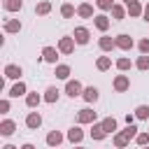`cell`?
<instances>
[{
	"instance_id": "6da1fadb",
	"label": "cell",
	"mask_w": 149,
	"mask_h": 149,
	"mask_svg": "<svg viewBox=\"0 0 149 149\" xmlns=\"http://www.w3.org/2000/svg\"><path fill=\"white\" fill-rule=\"evenodd\" d=\"M135 135H137V126H135V123H128V128H126V130H121V133H116V135H114V147L126 149V147H128V142H130Z\"/></svg>"
},
{
	"instance_id": "7a4b0ae2",
	"label": "cell",
	"mask_w": 149,
	"mask_h": 149,
	"mask_svg": "<svg viewBox=\"0 0 149 149\" xmlns=\"http://www.w3.org/2000/svg\"><path fill=\"white\" fill-rule=\"evenodd\" d=\"M114 42H116V49H123V51H130V49H133V44H135V42H133V37H130V35H123V33H121V35H116V37H114Z\"/></svg>"
},
{
	"instance_id": "3957f363",
	"label": "cell",
	"mask_w": 149,
	"mask_h": 149,
	"mask_svg": "<svg viewBox=\"0 0 149 149\" xmlns=\"http://www.w3.org/2000/svg\"><path fill=\"white\" fill-rule=\"evenodd\" d=\"M74 44H77V42H74V37H61V40H58V51L68 56V54H72V51H74Z\"/></svg>"
},
{
	"instance_id": "277c9868",
	"label": "cell",
	"mask_w": 149,
	"mask_h": 149,
	"mask_svg": "<svg viewBox=\"0 0 149 149\" xmlns=\"http://www.w3.org/2000/svg\"><path fill=\"white\" fill-rule=\"evenodd\" d=\"M65 93H68L70 98H77V95L84 93V88H81V84H79L77 79H68V84H65Z\"/></svg>"
},
{
	"instance_id": "5b68a950",
	"label": "cell",
	"mask_w": 149,
	"mask_h": 149,
	"mask_svg": "<svg viewBox=\"0 0 149 149\" xmlns=\"http://www.w3.org/2000/svg\"><path fill=\"white\" fill-rule=\"evenodd\" d=\"M74 42L77 44H88V40H91V33H88V28H84V26H79V28H74Z\"/></svg>"
},
{
	"instance_id": "8992f818",
	"label": "cell",
	"mask_w": 149,
	"mask_h": 149,
	"mask_svg": "<svg viewBox=\"0 0 149 149\" xmlns=\"http://www.w3.org/2000/svg\"><path fill=\"white\" fill-rule=\"evenodd\" d=\"M77 121L79 123H95V112L88 109V107H84V109L77 112Z\"/></svg>"
},
{
	"instance_id": "52a82bcc",
	"label": "cell",
	"mask_w": 149,
	"mask_h": 149,
	"mask_svg": "<svg viewBox=\"0 0 149 149\" xmlns=\"http://www.w3.org/2000/svg\"><path fill=\"white\" fill-rule=\"evenodd\" d=\"M128 88H130V79H128L126 74L114 77V91H116V93H123V91H128Z\"/></svg>"
},
{
	"instance_id": "ba28073f",
	"label": "cell",
	"mask_w": 149,
	"mask_h": 149,
	"mask_svg": "<svg viewBox=\"0 0 149 149\" xmlns=\"http://www.w3.org/2000/svg\"><path fill=\"white\" fill-rule=\"evenodd\" d=\"M26 126H28L30 130L40 128V126H42V116H40V112H30V114L26 116Z\"/></svg>"
},
{
	"instance_id": "9c48e42d",
	"label": "cell",
	"mask_w": 149,
	"mask_h": 149,
	"mask_svg": "<svg viewBox=\"0 0 149 149\" xmlns=\"http://www.w3.org/2000/svg\"><path fill=\"white\" fill-rule=\"evenodd\" d=\"M68 140H70L72 144H79V142L84 140V130H81L79 126H72V128L68 130Z\"/></svg>"
},
{
	"instance_id": "30bf717a",
	"label": "cell",
	"mask_w": 149,
	"mask_h": 149,
	"mask_svg": "<svg viewBox=\"0 0 149 149\" xmlns=\"http://www.w3.org/2000/svg\"><path fill=\"white\" fill-rule=\"evenodd\" d=\"M21 74H23V70L19 68V65H5V77L7 79H21Z\"/></svg>"
},
{
	"instance_id": "8fae6325",
	"label": "cell",
	"mask_w": 149,
	"mask_h": 149,
	"mask_svg": "<svg viewBox=\"0 0 149 149\" xmlns=\"http://www.w3.org/2000/svg\"><path fill=\"white\" fill-rule=\"evenodd\" d=\"M16 130V123L12 121V119H5L2 123H0V135H5V137H9L12 133Z\"/></svg>"
},
{
	"instance_id": "7c38bea8",
	"label": "cell",
	"mask_w": 149,
	"mask_h": 149,
	"mask_svg": "<svg viewBox=\"0 0 149 149\" xmlns=\"http://www.w3.org/2000/svg\"><path fill=\"white\" fill-rule=\"evenodd\" d=\"M98 47H100L102 51H112V49L116 47V42H114V40L109 37V35H102V37L98 40Z\"/></svg>"
},
{
	"instance_id": "4fadbf2b",
	"label": "cell",
	"mask_w": 149,
	"mask_h": 149,
	"mask_svg": "<svg viewBox=\"0 0 149 149\" xmlns=\"http://www.w3.org/2000/svg\"><path fill=\"white\" fill-rule=\"evenodd\" d=\"M93 23H95V28H98V30H102V33L109 28V19H107L105 14H98V16H93Z\"/></svg>"
},
{
	"instance_id": "5bb4252c",
	"label": "cell",
	"mask_w": 149,
	"mask_h": 149,
	"mask_svg": "<svg viewBox=\"0 0 149 149\" xmlns=\"http://www.w3.org/2000/svg\"><path fill=\"white\" fill-rule=\"evenodd\" d=\"M42 58H44L47 63H56V58H58V51H56L54 47H44V49H42Z\"/></svg>"
},
{
	"instance_id": "9a60e30c",
	"label": "cell",
	"mask_w": 149,
	"mask_h": 149,
	"mask_svg": "<svg viewBox=\"0 0 149 149\" xmlns=\"http://www.w3.org/2000/svg\"><path fill=\"white\" fill-rule=\"evenodd\" d=\"M23 93H28V88H26V84L19 79V81L9 88V95H12V98H19V95H23Z\"/></svg>"
},
{
	"instance_id": "2e32d148",
	"label": "cell",
	"mask_w": 149,
	"mask_h": 149,
	"mask_svg": "<svg viewBox=\"0 0 149 149\" xmlns=\"http://www.w3.org/2000/svg\"><path fill=\"white\" fill-rule=\"evenodd\" d=\"M81 98H84L86 102H95V100H98V88H95V86H86L84 93H81Z\"/></svg>"
},
{
	"instance_id": "e0dca14e",
	"label": "cell",
	"mask_w": 149,
	"mask_h": 149,
	"mask_svg": "<svg viewBox=\"0 0 149 149\" xmlns=\"http://www.w3.org/2000/svg\"><path fill=\"white\" fill-rule=\"evenodd\" d=\"M58 93H61V91H58L56 86H49V88L44 91V102H49V105H54V102L58 100Z\"/></svg>"
},
{
	"instance_id": "ac0fdd59",
	"label": "cell",
	"mask_w": 149,
	"mask_h": 149,
	"mask_svg": "<svg viewBox=\"0 0 149 149\" xmlns=\"http://www.w3.org/2000/svg\"><path fill=\"white\" fill-rule=\"evenodd\" d=\"M63 142V133H58V130H51L49 135H47V144L49 147H58Z\"/></svg>"
},
{
	"instance_id": "d6986e66",
	"label": "cell",
	"mask_w": 149,
	"mask_h": 149,
	"mask_svg": "<svg viewBox=\"0 0 149 149\" xmlns=\"http://www.w3.org/2000/svg\"><path fill=\"white\" fill-rule=\"evenodd\" d=\"M77 14H79L81 19H91V16H93V7H91L88 2H81V5L77 7Z\"/></svg>"
},
{
	"instance_id": "ffe728a7",
	"label": "cell",
	"mask_w": 149,
	"mask_h": 149,
	"mask_svg": "<svg viewBox=\"0 0 149 149\" xmlns=\"http://www.w3.org/2000/svg\"><path fill=\"white\" fill-rule=\"evenodd\" d=\"M21 30V21L19 19H7L5 21V33H19Z\"/></svg>"
},
{
	"instance_id": "44dd1931",
	"label": "cell",
	"mask_w": 149,
	"mask_h": 149,
	"mask_svg": "<svg viewBox=\"0 0 149 149\" xmlns=\"http://www.w3.org/2000/svg\"><path fill=\"white\" fill-rule=\"evenodd\" d=\"M42 100H44V95H40L37 91H35V93H28V95H26V105H28V107H37V105H40Z\"/></svg>"
},
{
	"instance_id": "7402d4cb",
	"label": "cell",
	"mask_w": 149,
	"mask_h": 149,
	"mask_svg": "<svg viewBox=\"0 0 149 149\" xmlns=\"http://www.w3.org/2000/svg\"><path fill=\"white\" fill-rule=\"evenodd\" d=\"M2 7L7 12H19L23 7V0H2Z\"/></svg>"
},
{
	"instance_id": "603a6c76",
	"label": "cell",
	"mask_w": 149,
	"mask_h": 149,
	"mask_svg": "<svg viewBox=\"0 0 149 149\" xmlns=\"http://www.w3.org/2000/svg\"><path fill=\"white\" fill-rule=\"evenodd\" d=\"M49 12H51V2H49V0H42V2L35 5V14L44 16V14H49Z\"/></svg>"
},
{
	"instance_id": "cb8c5ba5",
	"label": "cell",
	"mask_w": 149,
	"mask_h": 149,
	"mask_svg": "<svg viewBox=\"0 0 149 149\" xmlns=\"http://www.w3.org/2000/svg\"><path fill=\"white\" fill-rule=\"evenodd\" d=\"M95 68H98L100 72H105V70H109V68H112V58H109V56H100V58L95 61Z\"/></svg>"
},
{
	"instance_id": "d4e9b609",
	"label": "cell",
	"mask_w": 149,
	"mask_h": 149,
	"mask_svg": "<svg viewBox=\"0 0 149 149\" xmlns=\"http://www.w3.org/2000/svg\"><path fill=\"white\" fill-rule=\"evenodd\" d=\"M142 12H144V7L140 5V0H135V2L128 5V14L130 16H142Z\"/></svg>"
},
{
	"instance_id": "484cf974",
	"label": "cell",
	"mask_w": 149,
	"mask_h": 149,
	"mask_svg": "<svg viewBox=\"0 0 149 149\" xmlns=\"http://www.w3.org/2000/svg\"><path fill=\"white\" fill-rule=\"evenodd\" d=\"M100 123H102L105 133H114V130H116V119H114V116H107V119H102Z\"/></svg>"
},
{
	"instance_id": "4316f807",
	"label": "cell",
	"mask_w": 149,
	"mask_h": 149,
	"mask_svg": "<svg viewBox=\"0 0 149 149\" xmlns=\"http://www.w3.org/2000/svg\"><path fill=\"white\" fill-rule=\"evenodd\" d=\"M107 133H105V128H102V123H93V128H91V137L93 140H102Z\"/></svg>"
},
{
	"instance_id": "83f0119b",
	"label": "cell",
	"mask_w": 149,
	"mask_h": 149,
	"mask_svg": "<svg viewBox=\"0 0 149 149\" xmlns=\"http://www.w3.org/2000/svg\"><path fill=\"white\" fill-rule=\"evenodd\" d=\"M135 68H137V70H149V54H142V56L135 61Z\"/></svg>"
},
{
	"instance_id": "f1b7e54d",
	"label": "cell",
	"mask_w": 149,
	"mask_h": 149,
	"mask_svg": "<svg viewBox=\"0 0 149 149\" xmlns=\"http://www.w3.org/2000/svg\"><path fill=\"white\" fill-rule=\"evenodd\" d=\"M74 12H77V9H74L70 2H65V5L61 7V14H63V19H72V16H74Z\"/></svg>"
},
{
	"instance_id": "f546056e",
	"label": "cell",
	"mask_w": 149,
	"mask_h": 149,
	"mask_svg": "<svg viewBox=\"0 0 149 149\" xmlns=\"http://www.w3.org/2000/svg\"><path fill=\"white\" fill-rule=\"evenodd\" d=\"M56 77L58 79H68L70 77V65H56Z\"/></svg>"
},
{
	"instance_id": "4dcf8cb0",
	"label": "cell",
	"mask_w": 149,
	"mask_h": 149,
	"mask_svg": "<svg viewBox=\"0 0 149 149\" xmlns=\"http://www.w3.org/2000/svg\"><path fill=\"white\" fill-rule=\"evenodd\" d=\"M112 16H114L116 21H121V19L126 16V9H123L121 5H114V7H112Z\"/></svg>"
},
{
	"instance_id": "1f68e13d",
	"label": "cell",
	"mask_w": 149,
	"mask_h": 149,
	"mask_svg": "<svg viewBox=\"0 0 149 149\" xmlns=\"http://www.w3.org/2000/svg\"><path fill=\"white\" fill-rule=\"evenodd\" d=\"M135 142H137L140 147H147V144H149V133H137V135H135Z\"/></svg>"
},
{
	"instance_id": "d6a6232c",
	"label": "cell",
	"mask_w": 149,
	"mask_h": 149,
	"mask_svg": "<svg viewBox=\"0 0 149 149\" xmlns=\"http://www.w3.org/2000/svg\"><path fill=\"white\" fill-rule=\"evenodd\" d=\"M135 116H137V119H149V107H147V105H140V107L135 109Z\"/></svg>"
},
{
	"instance_id": "836d02e7",
	"label": "cell",
	"mask_w": 149,
	"mask_h": 149,
	"mask_svg": "<svg viewBox=\"0 0 149 149\" xmlns=\"http://www.w3.org/2000/svg\"><path fill=\"white\" fill-rule=\"evenodd\" d=\"M98 9H112L114 7V0H95Z\"/></svg>"
},
{
	"instance_id": "e575fe53",
	"label": "cell",
	"mask_w": 149,
	"mask_h": 149,
	"mask_svg": "<svg viewBox=\"0 0 149 149\" xmlns=\"http://www.w3.org/2000/svg\"><path fill=\"white\" fill-rule=\"evenodd\" d=\"M137 49H140L142 54H149V37H144V40H140V42H137Z\"/></svg>"
},
{
	"instance_id": "d590c367",
	"label": "cell",
	"mask_w": 149,
	"mask_h": 149,
	"mask_svg": "<svg viewBox=\"0 0 149 149\" xmlns=\"http://www.w3.org/2000/svg\"><path fill=\"white\" fill-rule=\"evenodd\" d=\"M116 68H119V70H128V68H130V58H119V61H116Z\"/></svg>"
},
{
	"instance_id": "8d00e7d4",
	"label": "cell",
	"mask_w": 149,
	"mask_h": 149,
	"mask_svg": "<svg viewBox=\"0 0 149 149\" xmlns=\"http://www.w3.org/2000/svg\"><path fill=\"white\" fill-rule=\"evenodd\" d=\"M0 112H2V114L9 112V100H0Z\"/></svg>"
},
{
	"instance_id": "74e56055",
	"label": "cell",
	"mask_w": 149,
	"mask_h": 149,
	"mask_svg": "<svg viewBox=\"0 0 149 149\" xmlns=\"http://www.w3.org/2000/svg\"><path fill=\"white\" fill-rule=\"evenodd\" d=\"M135 119H137V116H135V114H126V123H133V121H135Z\"/></svg>"
},
{
	"instance_id": "f35d334b",
	"label": "cell",
	"mask_w": 149,
	"mask_h": 149,
	"mask_svg": "<svg viewBox=\"0 0 149 149\" xmlns=\"http://www.w3.org/2000/svg\"><path fill=\"white\" fill-rule=\"evenodd\" d=\"M142 16H144V21H149V5L144 7V12H142Z\"/></svg>"
},
{
	"instance_id": "ab89813d",
	"label": "cell",
	"mask_w": 149,
	"mask_h": 149,
	"mask_svg": "<svg viewBox=\"0 0 149 149\" xmlns=\"http://www.w3.org/2000/svg\"><path fill=\"white\" fill-rule=\"evenodd\" d=\"M2 149H16V147H14V144H5Z\"/></svg>"
},
{
	"instance_id": "60d3db41",
	"label": "cell",
	"mask_w": 149,
	"mask_h": 149,
	"mask_svg": "<svg viewBox=\"0 0 149 149\" xmlns=\"http://www.w3.org/2000/svg\"><path fill=\"white\" fill-rule=\"evenodd\" d=\"M21 149H35V147H33V144H23Z\"/></svg>"
},
{
	"instance_id": "b9f144b4",
	"label": "cell",
	"mask_w": 149,
	"mask_h": 149,
	"mask_svg": "<svg viewBox=\"0 0 149 149\" xmlns=\"http://www.w3.org/2000/svg\"><path fill=\"white\" fill-rule=\"evenodd\" d=\"M123 2H126V5H130V2H135V0H123Z\"/></svg>"
},
{
	"instance_id": "7bdbcfd3",
	"label": "cell",
	"mask_w": 149,
	"mask_h": 149,
	"mask_svg": "<svg viewBox=\"0 0 149 149\" xmlns=\"http://www.w3.org/2000/svg\"><path fill=\"white\" fill-rule=\"evenodd\" d=\"M74 149H84V147H74Z\"/></svg>"
},
{
	"instance_id": "ee69618b",
	"label": "cell",
	"mask_w": 149,
	"mask_h": 149,
	"mask_svg": "<svg viewBox=\"0 0 149 149\" xmlns=\"http://www.w3.org/2000/svg\"><path fill=\"white\" fill-rule=\"evenodd\" d=\"M142 149H149V144H147V147H142Z\"/></svg>"
}]
</instances>
